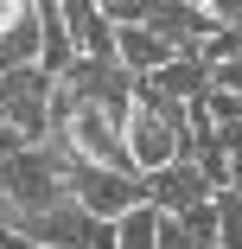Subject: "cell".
Here are the masks:
<instances>
[{
    "label": "cell",
    "mask_w": 242,
    "mask_h": 249,
    "mask_svg": "<svg viewBox=\"0 0 242 249\" xmlns=\"http://www.w3.org/2000/svg\"><path fill=\"white\" fill-rule=\"evenodd\" d=\"M19 64H38V13L0 32V71H19Z\"/></svg>",
    "instance_id": "cell-7"
},
{
    "label": "cell",
    "mask_w": 242,
    "mask_h": 249,
    "mask_svg": "<svg viewBox=\"0 0 242 249\" xmlns=\"http://www.w3.org/2000/svg\"><path fill=\"white\" fill-rule=\"evenodd\" d=\"M210 83H223V89H242V52L217 58V64H210Z\"/></svg>",
    "instance_id": "cell-12"
},
{
    "label": "cell",
    "mask_w": 242,
    "mask_h": 249,
    "mask_svg": "<svg viewBox=\"0 0 242 249\" xmlns=\"http://www.w3.org/2000/svg\"><path fill=\"white\" fill-rule=\"evenodd\" d=\"M178 52V45L166 38V32H153L147 19H128V26H115V58L134 71V77H153L166 58Z\"/></svg>",
    "instance_id": "cell-4"
},
{
    "label": "cell",
    "mask_w": 242,
    "mask_h": 249,
    "mask_svg": "<svg viewBox=\"0 0 242 249\" xmlns=\"http://www.w3.org/2000/svg\"><path fill=\"white\" fill-rule=\"evenodd\" d=\"M160 205L153 198H140V205H128L121 217H115V249H160Z\"/></svg>",
    "instance_id": "cell-6"
},
{
    "label": "cell",
    "mask_w": 242,
    "mask_h": 249,
    "mask_svg": "<svg viewBox=\"0 0 242 249\" xmlns=\"http://www.w3.org/2000/svg\"><path fill=\"white\" fill-rule=\"evenodd\" d=\"M229 185L242 192V147H229Z\"/></svg>",
    "instance_id": "cell-15"
},
{
    "label": "cell",
    "mask_w": 242,
    "mask_h": 249,
    "mask_svg": "<svg viewBox=\"0 0 242 249\" xmlns=\"http://www.w3.org/2000/svg\"><path fill=\"white\" fill-rule=\"evenodd\" d=\"M210 198H217V249H242V192L223 185Z\"/></svg>",
    "instance_id": "cell-8"
},
{
    "label": "cell",
    "mask_w": 242,
    "mask_h": 249,
    "mask_svg": "<svg viewBox=\"0 0 242 249\" xmlns=\"http://www.w3.org/2000/svg\"><path fill=\"white\" fill-rule=\"evenodd\" d=\"M160 249H198V243H191V230H185V217H178V211H166V217H160Z\"/></svg>",
    "instance_id": "cell-11"
},
{
    "label": "cell",
    "mask_w": 242,
    "mask_h": 249,
    "mask_svg": "<svg viewBox=\"0 0 242 249\" xmlns=\"http://www.w3.org/2000/svg\"><path fill=\"white\" fill-rule=\"evenodd\" d=\"M178 217H185V230H191L198 249H217V198H198V205H185Z\"/></svg>",
    "instance_id": "cell-9"
},
{
    "label": "cell",
    "mask_w": 242,
    "mask_h": 249,
    "mask_svg": "<svg viewBox=\"0 0 242 249\" xmlns=\"http://www.w3.org/2000/svg\"><path fill=\"white\" fill-rule=\"evenodd\" d=\"M0 192L13 198L19 224H26L32 211H45V205H58L70 185H64V166H58V154H51V141H19L13 154H0Z\"/></svg>",
    "instance_id": "cell-1"
},
{
    "label": "cell",
    "mask_w": 242,
    "mask_h": 249,
    "mask_svg": "<svg viewBox=\"0 0 242 249\" xmlns=\"http://www.w3.org/2000/svg\"><path fill=\"white\" fill-rule=\"evenodd\" d=\"M198 7H204V0H198Z\"/></svg>",
    "instance_id": "cell-16"
},
{
    "label": "cell",
    "mask_w": 242,
    "mask_h": 249,
    "mask_svg": "<svg viewBox=\"0 0 242 249\" xmlns=\"http://www.w3.org/2000/svg\"><path fill=\"white\" fill-rule=\"evenodd\" d=\"M204 7L217 13V26H242V0H204Z\"/></svg>",
    "instance_id": "cell-13"
},
{
    "label": "cell",
    "mask_w": 242,
    "mask_h": 249,
    "mask_svg": "<svg viewBox=\"0 0 242 249\" xmlns=\"http://www.w3.org/2000/svg\"><path fill=\"white\" fill-rule=\"evenodd\" d=\"M140 179H147V198H153L160 211H185V205H198V198H210V179H204L198 166H191L185 154H172L166 166L140 173Z\"/></svg>",
    "instance_id": "cell-2"
},
{
    "label": "cell",
    "mask_w": 242,
    "mask_h": 249,
    "mask_svg": "<svg viewBox=\"0 0 242 249\" xmlns=\"http://www.w3.org/2000/svg\"><path fill=\"white\" fill-rule=\"evenodd\" d=\"M198 103H204V115L223 128V122H242V89H223V83H210L204 96H198Z\"/></svg>",
    "instance_id": "cell-10"
},
{
    "label": "cell",
    "mask_w": 242,
    "mask_h": 249,
    "mask_svg": "<svg viewBox=\"0 0 242 249\" xmlns=\"http://www.w3.org/2000/svg\"><path fill=\"white\" fill-rule=\"evenodd\" d=\"M147 26H153V32H166L178 52H198V45L217 32V13H210V7H198V0H153Z\"/></svg>",
    "instance_id": "cell-3"
},
{
    "label": "cell",
    "mask_w": 242,
    "mask_h": 249,
    "mask_svg": "<svg viewBox=\"0 0 242 249\" xmlns=\"http://www.w3.org/2000/svg\"><path fill=\"white\" fill-rule=\"evenodd\" d=\"M32 13V0H0V32H7V26H19Z\"/></svg>",
    "instance_id": "cell-14"
},
{
    "label": "cell",
    "mask_w": 242,
    "mask_h": 249,
    "mask_svg": "<svg viewBox=\"0 0 242 249\" xmlns=\"http://www.w3.org/2000/svg\"><path fill=\"white\" fill-rule=\"evenodd\" d=\"M153 83H160L166 96H185V103H198V96L210 89V64H204V52H172V58L153 71Z\"/></svg>",
    "instance_id": "cell-5"
}]
</instances>
